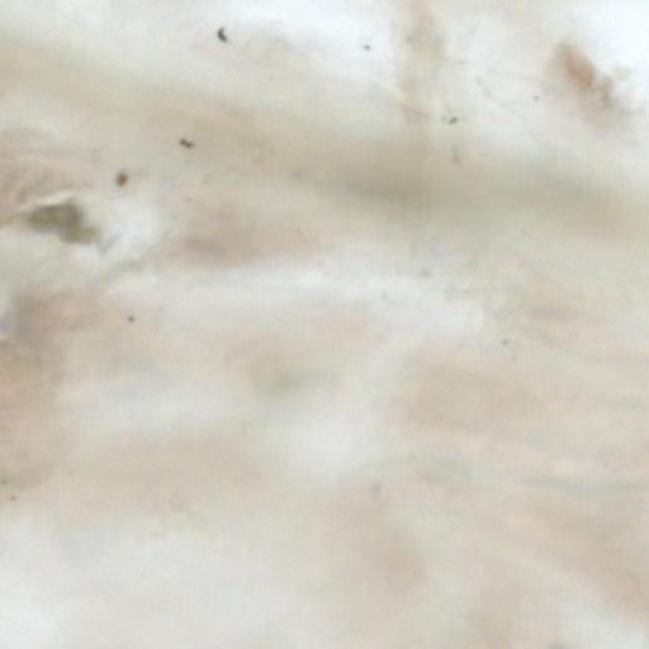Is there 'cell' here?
I'll return each mask as SVG.
<instances>
[{
  "mask_svg": "<svg viewBox=\"0 0 649 649\" xmlns=\"http://www.w3.org/2000/svg\"><path fill=\"white\" fill-rule=\"evenodd\" d=\"M31 224L41 231H58L70 239H82L87 232L83 226L82 213L71 205L41 208L33 213Z\"/></svg>",
  "mask_w": 649,
  "mask_h": 649,
  "instance_id": "1",
  "label": "cell"
}]
</instances>
